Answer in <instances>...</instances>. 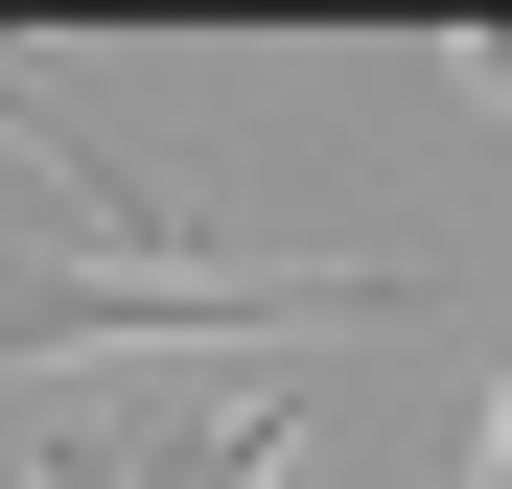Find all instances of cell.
Here are the masks:
<instances>
[{
	"mask_svg": "<svg viewBox=\"0 0 512 489\" xmlns=\"http://www.w3.org/2000/svg\"><path fill=\"white\" fill-rule=\"evenodd\" d=\"M233 326H419L396 257H210V280H0V373L70 350H233Z\"/></svg>",
	"mask_w": 512,
	"mask_h": 489,
	"instance_id": "cell-1",
	"label": "cell"
},
{
	"mask_svg": "<svg viewBox=\"0 0 512 489\" xmlns=\"http://www.w3.org/2000/svg\"><path fill=\"white\" fill-rule=\"evenodd\" d=\"M326 420H303V396L280 373H210V396H140V420H70V443H24L47 489H280Z\"/></svg>",
	"mask_w": 512,
	"mask_h": 489,
	"instance_id": "cell-2",
	"label": "cell"
},
{
	"mask_svg": "<svg viewBox=\"0 0 512 489\" xmlns=\"http://www.w3.org/2000/svg\"><path fill=\"white\" fill-rule=\"evenodd\" d=\"M419 70H466V94L512 117V24H443V47H419Z\"/></svg>",
	"mask_w": 512,
	"mask_h": 489,
	"instance_id": "cell-3",
	"label": "cell"
},
{
	"mask_svg": "<svg viewBox=\"0 0 512 489\" xmlns=\"http://www.w3.org/2000/svg\"><path fill=\"white\" fill-rule=\"evenodd\" d=\"M466 489H512V350H489V396H466Z\"/></svg>",
	"mask_w": 512,
	"mask_h": 489,
	"instance_id": "cell-4",
	"label": "cell"
}]
</instances>
